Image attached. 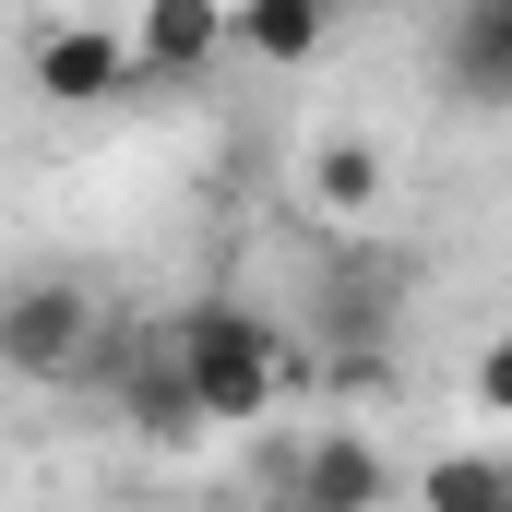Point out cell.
Instances as JSON below:
<instances>
[{
  "instance_id": "obj_11",
  "label": "cell",
  "mask_w": 512,
  "mask_h": 512,
  "mask_svg": "<svg viewBox=\"0 0 512 512\" xmlns=\"http://www.w3.org/2000/svg\"><path fill=\"white\" fill-rule=\"evenodd\" d=\"M310 191H322V215H382V143H322L310 155Z\"/></svg>"
},
{
  "instance_id": "obj_2",
  "label": "cell",
  "mask_w": 512,
  "mask_h": 512,
  "mask_svg": "<svg viewBox=\"0 0 512 512\" xmlns=\"http://www.w3.org/2000/svg\"><path fill=\"white\" fill-rule=\"evenodd\" d=\"M96 358H108V310H96V286L36 274V286L0 298V370H12V382H84Z\"/></svg>"
},
{
  "instance_id": "obj_5",
  "label": "cell",
  "mask_w": 512,
  "mask_h": 512,
  "mask_svg": "<svg viewBox=\"0 0 512 512\" xmlns=\"http://www.w3.org/2000/svg\"><path fill=\"white\" fill-rule=\"evenodd\" d=\"M322 334H334L358 370L382 358V334H393V262L382 251H346V274L322 286Z\"/></svg>"
},
{
  "instance_id": "obj_4",
  "label": "cell",
  "mask_w": 512,
  "mask_h": 512,
  "mask_svg": "<svg viewBox=\"0 0 512 512\" xmlns=\"http://www.w3.org/2000/svg\"><path fill=\"white\" fill-rule=\"evenodd\" d=\"M131 72V36H108V24H60V36H36V84L60 96V108H108Z\"/></svg>"
},
{
  "instance_id": "obj_1",
  "label": "cell",
  "mask_w": 512,
  "mask_h": 512,
  "mask_svg": "<svg viewBox=\"0 0 512 512\" xmlns=\"http://www.w3.org/2000/svg\"><path fill=\"white\" fill-rule=\"evenodd\" d=\"M167 370L191 382V417L203 429H239V417H262V405H286V393L310 382V346L274 310H251V298H191L167 322Z\"/></svg>"
},
{
  "instance_id": "obj_3",
  "label": "cell",
  "mask_w": 512,
  "mask_h": 512,
  "mask_svg": "<svg viewBox=\"0 0 512 512\" xmlns=\"http://www.w3.org/2000/svg\"><path fill=\"white\" fill-rule=\"evenodd\" d=\"M382 501H393L382 441H358V429L298 441V465H286V512H382Z\"/></svg>"
},
{
  "instance_id": "obj_13",
  "label": "cell",
  "mask_w": 512,
  "mask_h": 512,
  "mask_svg": "<svg viewBox=\"0 0 512 512\" xmlns=\"http://www.w3.org/2000/svg\"><path fill=\"white\" fill-rule=\"evenodd\" d=\"M346 12H393V0H346Z\"/></svg>"
},
{
  "instance_id": "obj_7",
  "label": "cell",
  "mask_w": 512,
  "mask_h": 512,
  "mask_svg": "<svg viewBox=\"0 0 512 512\" xmlns=\"http://www.w3.org/2000/svg\"><path fill=\"white\" fill-rule=\"evenodd\" d=\"M441 84L453 96H512V0H465V24L441 48Z\"/></svg>"
},
{
  "instance_id": "obj_6",
  "label": "cell",
  "mask_w": 512,
  "mask_h": 512,
  "mask_svg": "<svg viewBox=\"0 0 512 512\" xmlns=\"http://www.w3.org/2000/svg\"><path fill=\"white\" fill-rule=\"evenodd\" d=\"M215 48H227V0H143V24H131V60L167 72V84L203 72Z\"/></svg>"
},
{
  "instance_id": "obj_8",
  "label": "cell",
  "mask_w": 512,
  "mask_h": 512,
  "mask_svg": "<svg viewBox=\"0 0 512 512\" xmlns=\"http://www.w3.org/2000/svg\"><path fill=\"white\" fill-rule=\"evenodd\" d=\"M334 12H346V0H239L227 36H239L251 60H310V48L334 36Z\"/></svg>"
},
{
  "instance_id": "obj_10",
  "label": "cell",
  "mask_w": 512,
  "mask_h": 512,
  "mask_svg": "<svg viewBox=\"0 0 512 512\" xmlns=\"http://www.w3.org/2000/svg\"><path fill=\"white\" fill-rule=\"evenodd\" d=\"M417 512H512V465L501 453H441V465H417Z\"/></svg>"
},
{
  "instance_id": "obj_9",
  "label": "cell",
  "mask_w": 512,
  "mask_h": 512,
  "mask_svg": "<svg viewBox=\"0 0 512 512\" xmlns=\"http://www.w3.org/2000/svg\"><path fill=\"white\" fill-rule=\"evenodd\" d=\"M120 405H131L143 441H191V429H203V417H191V382L167 370V334H155L143 358H120Z\"/></svg>"
},
{
  "instance_id": "obj_12",
  "label": "cell",
  "mask_w": 512,
  "mask_h": 512,
  "mask_svg": "<svg viewBox=\"0 0 512 512\" xmlns=\"http://www.w3.org/2000/svg\"><path fill=\"white\" fill-rule=\"evenodd\" d=\"M477 405H489V417H512V322L477 346Z\"/></svg>"
}]
</instances>
